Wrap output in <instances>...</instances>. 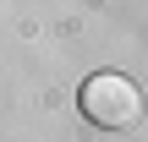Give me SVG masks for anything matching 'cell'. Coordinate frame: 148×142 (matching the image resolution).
Returning <instances> with one entry per match:
<instances>
[{"label":"cell","instance_id":"cell-1","mask_svg":"<svg viewBox=\"0 0 148 142\" xmlns=\"http://www.w3.org/2000/svg\"><path fill=\"white\" fill-rule=\"evenodd\" d=\"M137 109H143V93H137V82H126L121 71H99V77L82 82V115H88L93 126H104V131L132 126Z\"/></svg>","mask_w":148,"mask_h":142}]
</instances>
